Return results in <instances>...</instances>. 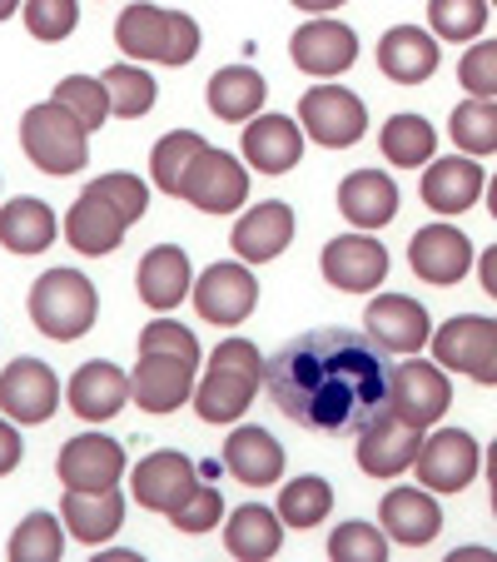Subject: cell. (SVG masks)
<instances>
[{
    "label": "cell",
    "instance_id": "6da1fadb",
    "mask_svg": "<svg viewBox=\"0 0 497 562\" xmlns=\"http://www.w3.org/2000/svg\"><path fill=\"white\" fill-rule=\"evenodd\" d=\"M269 393L279 414L314 434L363 428L388 398V363L369 334L314 329L269 359Z\"/></svg>",
    "mask_w": 497,
    "mask_h": 562
},
{
    "label": "cell",
    "instance_id": "7a4b0ae2",
    "mask_svg": "<svg viewBox=\"0 0 497 562\" xmlns=\"http://www.w3.org/2000/svg\"><path fill=\"white\" fill-rule=\"evenodd\" d=\"M269 379V363L249 339H224L210 359V373L194 383V408L204 424H234L255 404L259 383Z\"/></svg>",
    "mask_w": 497,
    "mask_h": 562
},
{
    "label": "cell",
    "instance_id": "3957f363",
    "mask_svg": "<svg viewBox=\"0 0 497 562\" xmlns=\"http://www.w3.org/2000/svg\"><path fill=\"white\" fill-rule=\"evenodd\" d=\"M115 45L129 60H155V65H190L200 55V25L184 11H159L149 0L125 5L115 21Z\"/></svg>",
    "mask_w": 497,
    "mask_h": 562
},
{
    "label": "cell",
    "instance_id": "277c9868",
    "mask_svg": "<svg viewBox=\"0 0 497 562\" xmlns=\"http://www.w3.org/2000/svg\"><path fill=\"white\" fill-rule=\"evenodd\" d=\"M95 314H100V294L80 269H45L31 284V318L45 339L75 344L80 334H90Z\"/></svg>",
    "mask_w": 497,
    "mask_h": 562
},
{
    "label": "cell",
    "instance_id": "5b68a950",
    "mask_svg": "<svg viewBox=\"0 0 497 562\" xmlns=\"http://www.w3.org/2000/svg\"><path fill=\"white\" fill-rule=\"evenodd\" d=\"M21 149L31 155L35 170L60 180V175H75L90 159V130L60 100H45V105H31L21 115Z\"/></svg>",
    "mask_w": 497,
    "mask_h": 562
},
{
    "label": "cell",
    "instance_id": "8992f818",
    "mask_svg": "<svg viewBox=\"0 0 497 562\" xmlns=\"http://www.w3.org/2000/svg\"><path fill=\"white\" fill-rule=\"evenodd\" d=\"M433 359L448 373H467L473 383L493 389L497 383V318L458 314L433 334Z\"/></svg>",
    "mask_w": 497,
    "mask_h": 562
},
{
    "label": "cell",
    "instance_id": "52a82bcc",
    "mask_svg": "<svg viewBox=\"0 0 497 562\" xmlns=\"http://www.w3.org/2000/svg\"><path fill=\"white\" fill-rule=\"evenodd\" d=\"M448 404H453V383H448L443 363L413 359V363L388 369V398H383V408H388V414H398L403 424L433 428L438 418L448 414Z\"/></svg>",
    "mask_w": 497,
    "mask_h": 562
},
{
    "label": "cell",
    "instance_id": "ba28073f",
    "mask_svg": "<svg viewBox=\"0 0 497 562\" xmlns=\"http://www.w3.org/2000/svg\"><path fill=\"white\" fill-rule=\"evenodd\" d=\"M298 120H304V135L318 139V145H328V149L359 145L363 130H369V110H363V100L343 86L304 90V100H298Z\"/></svg>",
    "mask_w": 497,
    "mask_h": 562
},
{
    "label": "cell",
    "instance_id": "9c48e42d",
    "mask_svg": "<svg viewBox=\"0 0 497 562\" xmlns=\"http://www.w3.org/2000/svg\"><path fill=\"white\" fill-rule=\"evenodd\" d=\"M413 468H418V483H423V488L463 493L477 477V468H483V453H477L473 434H463V428H438L433 438H423Z\"/></svg>",
    "mask_w": 497,
    "mask_h": 562
},
{
    "label": "cell",
    "instance_id": "30bf717a",
    "mask_svg": "<svg viewBox=\"0 0 497 562\" xmlns=\"http://www.w3.org/2000/svg\"><path fill=\"white\" fill-rule=\"evenodd\" d=\"M255 304H259V284L244 259L239 265H210L194 279V308H200L204 324H219V329L244 324L255 314Z\"/></svg>",
    "mask_w": 497,
    "mask_h": 562
},
{
    "label": "cell",
    "instance_id": "8fae6325",
    "mask_svg": "<svg viewBox=\"0 0 497 562\" xmlns=\"http://www.w3.org/2000/svg\"><path fill=\"white\" fill-rule=\"evenodd\" d=\"M418 448H423V428L403 424V418L388 414V408H379V414L359 428V468L369 477L408 473L413 458H418Z\"/></svg>",
    "mask_w": 497,
    "mask_h": 562
},
{
    "label": "cell",
    "instance_id": "7c38bea8",
    "mask_svg": "<svg viewBox=\"0 0 497 562\" xmlns=\"http://www.w3.org/2000/svg\"><path fill=\"white\" fill-rule=\"evenodd\" d=\"M55 473H60V483L75 493H105L125 477V448L105 434H80L60 448Z\"/></svg>",
    "mask_w": 497,
    "mask_h": 562
},
{
    "label": "cell",
    "instance_id": "4fadbf2b",
    "mask_svg": "<svg viewBox=\"0 0 497 562\" xmlns=\"http://www.w3.org/2000/svg\"><path fill=\"white\" fill-rule=\"evenodd\" d=\"M180 194L204 214H234L244 200H249V170H244L234 155H224V149L210 145L200 159H194V170L184 175Z\"/></svg>",
    "mask_w": 497,
    "mask_h": 562
},
{
    "label": "cell",
    "instance_id": "5bb4252c",
    "mask_svg": "<svg viewBox=\"0 0 497 562\" xmlns=\"http://www.w3.org/2000/svg\"><path fill=\"white\" fill-rule=\"evenodd\" d=\"M324 279L343 294H369L388 279V249L369 234H339V239H328L324 245V259H318Z\"/></svg>",
    "mask_w": 497,
    "mask_h": 562
},
{
    "label": "cell",
    "instance_id": "9a60e30c",
    "mask_svg": "<svg viewBox=\"0 0 497 562\" xmlns=\"http://www.w3.org/2000/svg\"><path fill=\"white\" fill-rule=\"evenodd\" d=\"M60 408V379L41 359H15L0 373V414L11 424H45Z\"/></svg>",
    "mask_w": 497,
    "mask_h": 562
},
{
    "label": "cell",
    "instance_id": "2e32d148",
    "mask_svg": "<svg viewBox=\"0 0 497 562\" xmlns=\"http://www.w3.org/2000/svg\"><path fill=\"white\" fill-rule=\"evenodd\" d=\"M194 488H200V473H194V463L184 453H170V448H159V453L139 458L135 477H129V493H135L139 508L165 513V518H170V513L180 508V503L190 498Z\"/></svg>",
    "mask_w": 497,
    "mask_h": 562
},
{
    "label": "cell",
    "instance_id": "e0dca14e",
    "mask_svg": "<svg viewBox=\"0 0 497 562\" xmlns=\"http://www.w3.org/2000/svg\"><path fill=\"white\" fill-rule=\"evenodd\" d=\"M129 389H135V404L145 414H174L180 404L194 398V363L184 353H139Z\"/></svg>",
    "mask_w": 497,
    "mask_h": 562
},
{
    "label": "cell",
    "instance_id": "ac0fdd59",
    "mask_svg": "<svg viewBox=\"0 0 497 562\" xmlns=\"http://www.w3.org/2000/svg\"><path fill=\"white\" fill-rule=\"evenodd\" d=\"M363 324H369V339L388 353H418L423 344H433V318L408 294H379L363 308Z\"/></svg>",
    "mask_w": 497,
    "mask_h": 562
},
{
    "label": "cell",
    "instance_id": "d6986e66",
    "mask_svg": "<svg viewBox=\"0 0 497 562\" xmlns=\"http://www.w3.org/2000/svg\"><path fill=\"white\" fill-rule=\"evenodd\" d=\"M408 265L423 284L448 289L473 269V239L463 229H453V224H428V229H418L408 239Z\"/></svg>",
    "mask_w": 497,
    "mask_h": 562
},
{
    "label": "cell",
    "instance_id": "ffe728a7",
    "mask_svg": "<svg viewBox=\"0 0 497 562\" xmlns=\"http://www.w3.org/2000/svg\"><path fill=\"white\" fill-rule=\"evenodd\" d=\"M125 229H129V220L115 210V200H110L100 184H86L80 200L70 204V214H65V239H70V249H80V255H90V259L120 249Z\"/></svg>",
    "mask_w": 497,
    "mask_h": 562
},
{
    "label": "cell",
    "instance_id": "44dd1931",
    "mask_svg": "<svg viewBox=\"0 0 497 562\" xmlns=\"http://www.w3.org/2000/svg\"><path fill=\"white\" fill-rule=\"evenodd\" d=\"M289 55H294V65L304 75L328 80V75H343L353 60H359V35H353L343 21H324V15H318V21H308L294 31Z\"/></svg>",
    "mask_w": 497,
    "mask_h": 562
},
{
    "label": "cell",
    "instance_id": "7402d4cb",
    "mask_svg": "<svg viewBox=\"0 0 497 562\" xmlns=\"http://www.w3.org/2000/svg\"><path fill=\"white\" fill-rule=\"evenodd\" d=\"M289 239H294V210L284 200H264L249 214H239L229 245L244 265H269V259H279L289 249Z\"/></svg>",
    "mask_w": 497,
    "mask_h": 562
},
{
    "label": "cell",
    "instance_id": "603a6c76",
    "mask_svg": "<svg viewBox=\"0 0 497 562\" xmlns=\"http://www.w3.org/2000/svg\"><path fill=\"white\" fill-rule=\"evenodd\" d=\"M129 379L115 369V363H105V359H90V363H80L75 369V379H70V389H65V398H70V408L86 424H105V418H115L120 408L129 404Z\"/></svg>",
    "mask_w": 497,
    "mask_h": 562
},
{
    "label": "cell",
    "instance_id": "cb8c5ba5",
    "mask_svg": "<svg viewBox=\"0 0 497 562\" xmlns=\"http://www.w3.org/2000/svg\"><path fill=\"white\" fill-rule=\"evenodd\" d=\"M135 289L155 314H170L184 294H194V269L180 245H155L135 269Z\"/></svg>",
    "mask_w": 497,
    "mask_h": 562
},
{
    "label": "cell",
    "instance_id": "d4e9b609",
    "mask_svg": "<svg viewBox=\"0 0 497 562\" xmlns=\"http://www.w3.org/2000/svg\"><path fill=\"white\" fill-rule=\"evenodd\" d=\"M244 159L259 175H284L304 159V125L289 115H255L244 125Z\"/></svg>",
    "mask_w": 497,
    "mask_h": 562
},
{
    "label": "cell",
    "instance_id": "484cf974",
    "mask_svg": "<svg viewBox=\"0 0 497 562\" xmlns=\"http://www.w3.org/2000/svg\"><path fill=\"white\" fill-rule=\"evenodd\" d=\"M487 190L483 165L473 155H448V159H428L423 170V204L438 214H463L477 204V194Z\"/></svg>",
    "mask_w": 497,
    "mask_h": 562
},
{
    "label": "cell",
    "instance_id": "4316f807",
    "mask_svg": "<svg viewBox=\"0 0 497 562\" xmlns=\"http://www.w3.org/2000/svg\"><path fill=\"white\" fill-rule=\"evenodd\" d=\"M379 522L393 542H403V548H423V542H433L438 528H443V508H438L433 488H388Z\"/></svg>",
    "mask_w": 497,
    "mask_h": 562
},
{
    "label": "cell",
    "instance_id": "83f0119b",
    "mask_svg": "<svg viewBox=\"0 0 497 562\" xmlns=\"http://www.w3.org/2000/svg\"><path fill=\"white\" fill-rule=\"evenodd\" d=\"M224 468H229L239 483L249 488H269L284 477V443H279L269 428H234L229 443H224Z\"/></svg>",
    "mask_w": 497,
    "mask_h": 562
},
{
    "label": "cell",
    "instance_id": "f1b7e54d",
    "mask_svg": "<svg viewBox=\"0 0 497 562\" xmlns=\"http://www.w3.org/2000/svg\"><path fill=\"white\" fill-rule=\"evenodd\" d=\"M379 70L393 86H423L438 70V35L418 31V25H393L379 41Z\"/></svg>",
    "mask_w": 497,
    "mask_h": 562
},
{
    "label": "cell",
    "instance_id": "f546056e",
    "mask_svg": "<svg viewBox=\"0 0 497 562\" xmlns=\"http://www.w3.org/2000/svg\"><path fill=\"white\" fill-rule=\"evenodd\" d=\"M339 210L349 224L359 229H383V224L398 214V184L383 170H353L349 180L339 184Z\"/></svg>",
    "mask_w": 497,
    "mask_h": 562
},
{
    "label": "cell",
    "instance_id": "4dcf8cb0",
    "mask_svg": "<svg viewBox=\"0 0 497 562\" xmlns=\"http://www.w3.org/2000/svg\"><path fill=\"white\" fill-rule=\"evenodd\" d=\"M264 95H269V80L259 70H249V65H224V70H214L210 90H204L210 110L219 120H229V125L255 120L259 110H264Z\"/></svg>",
    "mask_w": 497,
    "mask_h": 562
},
{
    "label": "cell",
    "instance_id": "1f68e13d",
    "mask_svg": "<svg viewBox=\"0 0 497 562\" xmlns=\"http://www.w3.org/2000/svg\"><path fill=\"white\" fill-rule=\"evenodd\" d=\"M60 518H65V528H70V538L100 548V542H110L120 532V522H125V498H120L115 488H105V493H75V488H65Z\"/></svg>",
    "mask_w": 497,
    "mask_h": 562
},
{
    "label": "cell",
    "instance_id": "d6a6232c",
    "mask_svg": "<svg viewBox=\"0 0 497 562\" xmlns=\"http://www.w3.org/2000/svg\"><path fill=\"white\" fill-rule=\"evenodd\" d=\"M224 548L234 552L239 562H264L284 548V518L269 513L264 503H244V508L229 513L224 522Z\"/></svg>",
    "mask_w": 497,
    "mask_h": 562
},
{
    "label": "cell",
    "instance_id": "836d02e7",
    "mask_svg": "<svg viewBox=\"0 0 497 562\" xmlns=\"http://www.w3.org/2000/svg\"><path fill=\"white\" fill-rule=\"evenodd\" d=\"M55 210L35 194H21V200L0 204V245L11 249V255H41V249L55 245Z\"/></svg>",
    "mask_w": 497,
    "mask_h": 562
},
{
    "label": "cell",
    "instance_id": "e575fe53",
    "mask_svg": "<svg viewBox=\"0 0 497 562\" xmlns=\"http://www.w3.org/2000/svg\"><path fill=\"white\" fill-rule=\"evenodd\" d=\"M383 145V159L388 165H403V170H418L433 159V145H438V130L428 125L423 115H393L379 135Z\"/></svg>",
    "mask_w": 497,
    "mask_h": 562
},
{
    "label": "cell",
    "instance_id": "d590c367",
    "mask_svg": "<svg viewBox=\"0 0 497 562\" xmlns=\"http://www.w3.org/2000/svg\"><path fill=\"white\" fill-rule=\"evenodd\" d=\"M204 135H194V130H174V135H165L155 145V155H149V175H155V184L165 194H180L184 190V175L194 170V159L204 155Z\"/></svg>",
    "mask_w": 497,
    "mask_h": 562
},
{
    "label": "cell",
    "instance_id": "8d00e7d4",
    "mask_svg": "<svg viewBox=\"0 0 497 562\" xmlns=\"http://www.w3.org/2000/svg\"><path fill=\"white\" fill-rule=\"evenodd\" d=\"M448 135H453V145L463 149V155H493L497 149V100H477L467 95L463 105L453 110V120H448Z\"/></svg>",
    "mask_w": 497,
    "mask_h": 562
},
{
    "label": "cell",
    "instance_id": "74e56055",
    "mask_svg": "<svg viewBox=\"0 0 497 562\" xmlns=\"http://www.w3.org/2000/svg\"><path fill=\"white\" fill-rule=\"evenodd\" d=\"M105 95H110V115L120 120H139L155 105V75L139 70V65H110L105 75Z\"/></svg>",
    "mask_w": 497,
    "mask_h": 562
},
{
    "label": "cell",
    "instance_id": "f35d334b",
    "mask_svg": "<svg viewBox=\"0 0 497 562\" xmlns=\"http://www.w3.org/2000/svg\"><path fill=\"white\" fill-rule=\"evenodd\" d=\"M328 508H334V488L314 473L284 483V493H279V518H284V528H314V522L328 518Z\"/></svg>",
    "mask_w": 497,
    "mask_h": 562
},
{
    "label": "cell",
    "instance_id": "ab89813d",
    "mask_svg": "<svg viewBox=\"0 0 497 562\" xmlns=\"http://www.w3.org/2000/svg\"><path fill=\"white\" fill-rule=\"evenodd\" d=\"M487 0H428V21H433V35L438 41H477L487 25Z\"/></svg>",
    "mask_w": 497,
    "mask_h": 562
},
{
    "label": "cell",
    "instance_id": "60d3db41",
    "mask_svg": "<svg viewBox=\"0 0 497 562\" xmlns=\"http://www.w3.org/2000/svg\"><path fill=\"white\" fill-rule=\"evenodd\" d=\"M65 552V528L50 513H31L11 532V562H55Z\"/></svg>",
    "mask_w": 497,
    "mask_h": 562
},
{
    "label": "cell",
    "instance_id": "b9f144b4",
    "mask_svg": "<svg viewBox=\"0 0 497 562\" xmlns=\"http://www.w3.org/2000/svg\"><path fill=\"white\" fill-rule=\"evenodd\" d=\"M65 110H70L75 120L86 130H100L110 120V95H105V80H95V75H65L60 86H55V95Z\"/></svg>",
    "mask_w": 497,
    "mask_h": 562
},
{
    "label": "cell",
    "instance_id": "7bdbcfd3",
    "mask_svg": "<svg viewBox=\"0 0 497 562\" xmlns=\"http://www.w3.org/2000/svg\"><path fill=\"white\" fill-rule=\"evenodd\" d=\"M328 558L339 562H383L388 558V532H379L373 522H343L328 538Z\"/></svg>",
    "mask_w": 497,
    "mask_h": 562
},
{
    "label": "cell",
    "instance_id": "ee69618b",
    "mask_svg": "<svg viewBox=\"0 0 497 562\" xmlns=\"http://www.w3.org/2000/svg\"><path fill=\"white\" fill-rule=\"evenodd\" d=\"M80 25V0H25V31L35 41H65Z\"/></svg>",
    "mask_w": 497,
    "mask_h": 562
},
{
    "label": "cell",
    "instance_id": "f6af8a7d",
    "mask_svg": "<svg viewBox=\"0 0 497 562\" xmlns=\"http://www.w3.org/2000/svg\"><path fill=\"white\" fill-rule=\"evenodd\" d=\"M458 80H463L467 95H477V100H497V41H477V45H467L463 65H458Z\"/></svg>",
    "mask_w": 497,
    "mask_h": 562
},
{
    "label": "cell",
    "instance_id": "bcb514c9",
    "mask_svg": "<svg viewBox=\"0 0 497 562\" xmlns=\"http://www.w3.org/2000/svg\"><path fill=\"white\" fill-rule=\"evenodd\" d=\"M219 518H224V498H219V488H210V483H200V488L170 513V522L180 532H210V528H219Z\"/></svg>",
    "mask_w": 497,
    "mask_h": 562
},
{
    "label": "cell",
    "instance_id": "7dc6e473",
    "mask_svg": "<svg viewBox=\"0 0 497 562\" xmlns=\"http://www.w3.org/2000/svg\"><path fill=\"white\" fill-rule=\"evenodd\" d=\"M184 353L190 363H200V339H194L184 324H174V318H155L145 334H139V353Z\"/></svg>",
    "mask_w": 497,
    "mask_h": 562
},
{
    "label": "cell",
    "instance_id": "c3c4849f",
    "mask_svg": "<svg viewBox=\"0 0 497 562\" xmlns=\"http://www.w3.org/2000/svg\"><path fill=\"white\" fill-rule=\"evenodd\" d=\"M95 184L110 194V200H115V210L125 214L129 224L145 220V210H149V184L139 180V175H100Z\"/></svg>",
    "mask_w": 497,
    "mask_h": 562
},
{
    "label": "cell",
    "instance_id": "681fc988",
    "mask_svg": "<svg viewBox=\"0 0 497 562\" xmlns=\"http://www.w3.org/2000/svg\"><path fill=\"white\" fill-rule=\"evenodd\" d=\"M21 453H25V443H21V434H15V424L11 418H0V477L21 463Z\"/></svg>",
    "mask_w": 497,
    "mask_h": 562
},
{
    "label": "cell",
    "instance_id": "f907efd6",
    "mask_svg": "<svg viewBox=\"0 0 497 562\" xmlns=\"http://www.w3.org/2000/svg\"><path fill=\"white\" fill-rule=\"evenodd\" d=\"M477 274H483V289H487V294L497 299V245L487 249L483 259H477Z\"/></svg>",
    "mask_w": 497,
    "mask_h": 562
},
{
    "label": "cell",
    "instance_id": "816d5d0a",
    "mask_svg": "<svg viewBox=\"0 0 497 562\" xmlns=\"http://www.w3.org/2000/svg\"><path fill=\"white\" fill-rule=\"evenodd\" d=\"M298 11H308V15H328V11H339L343 0H294Z\"/></svg>",
    "mask_w": 497,
    "mask_h": 562
},
{
    "label": "cell",
    "instance_id": "f5cc1de1",
    "mask_svg": "<svg viewBox=\"0 0 497 562\" xmlns=\"http://www.w3.org/2000/svg\"><path fill=\"white\" fill-rule=\"evenodd\" d=\"M487 477H493V493H497V443L487 448Z\"/></svg>",
    "mask_w": 497,
    "mask_h": 562
},
{
    "label": "cell",
    "instance_id": "db71d44e",
    "mask_svg": "<svg viewBox=\"0 0 497 562\" xmlns=\"http://www.w3.org/2000/svg\"><path fill=\"white\" fill-rule=\"evenodd\" d=\"M15 11H21V0H0V21H11Z\"/></svg>",
    "mask_w": 497,
    "mask_h": 562
},
{
    "label": "cell",
    "instance_id": "11a10c76",
    "mask_svg": "<svg viewBox=\"0 0 497 562\" xmlns=\"http://www.w3.org/2000/svg\"><path fill=\"white\" fill-rule=\"evenodd\" d=\"M487 210H493V220H497V180L487 184Z\"/></svg>",
    "mask_w": 497,
    "mask_h": 562
},
{
    "label": "cell",
    "instance_id": "9f6ffc18",
    "mask_svg": "<svg viewBox=\"0 0 497 562\" xmlns=\"http://www.w3.org/2000/svg\"><path fill=\"white\" fill-rule=\"evenodd\" d=\"M493 513H497V493H493Z\"/></svg>",
    "mask_w": 497,
    "mask_h": 562
},
{
    "label": "cell",
    "instance_id": "6f0895ef",
    "mask_svg": "<svg viewBox=\"0 0 497 562\" xmlns=\"http://www.w3.org/2000/svg\"><path fill=\"white\" fill-rule=\"evenodd\" d=\"M493 5H497V0H493Z\"/></svg>",
    "mask_w": 497,
    "mask_h": 562
}]
</instances>
